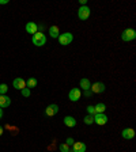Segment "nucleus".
<instances>
[{"label":"nucleus","instance_id":"f257e3e1","mask_svg":"<svg viewBox=\"0 0 136 152\" xmlns=\"http://www.w3.org/2000/svg\"><path fill=\"white\" fill-rule=\"evenodd\" d=\"M32 42L35 45V46H44V45L46 44V35H45L44 33L37 31L32 37Z\"/></svg>","mask_w":136,"mask_h":152},{"label":"nucleus","instance_id":"f03ea898","mask_svg":"<svg viewBox=\"0 0 136 152\" xmlns=\"http://www.w3.org/2000/svg\"><path fill=\"white\" fill-rule=\"evenodd\" d=\"M136 38V31L135 28H125L123 33H121V39L125 42H129V41H133Z\"/></svg>","mask_w":136,"mask_h":152},{"label":"nucleus","instance_id":"7ed1b4c3","mask_svg":"<svg viewBox=\"0 0 136 152\" xmlns=\"http://www.w3.org/2000/svg\"><path fill=\"white\" fill-rule=\"evenodd\" d=\"M57 39H59V44L60 45L67 46V45H70L74 41V35H72V33H63V34L59 35Z\"/></svg>","mask_w":136,"mask_h":152},{"label":"nucleus","instance_id":"20e7f679","mask_svg":"<svg viewBox=\"0 0 136 152\" xmlns=\"http://www.w3.org/2000/svg\"><path fill=\"white\" fill-rule=\"evenodd\" d=\"M90 12H91V10L87 6H80V8L78 10V18L80 20H87L90 16Z\"/></svg>","mask_w":136,"mask_h":152},{"label":"nucleus","instance_id":"39448f33","mask_svg":"<svg viewBox=\"0 0 136 152\" xmlns=\"http://www.w3.org/2000/svg\"><path fill=\"white\" fill-rule=\"evenodd\" d=\"M105 90H106V87H105V84L102 82H95L94 84H91V87H90V91H91L93 94H102Z\"/></svg>","mask_w":136,"mask_h":152},{"label":"nucleus","instance_id":"423d86ee","mask_svg":"<svg viewBox=\"0 0 136 152\" xmlns=\"http://www.w3.org/2000/svg\"><path fill=\"white\" fill-rule=\"evenodd\" d=\"M80 98H82V91H80V88H72L68 92V99H70L71 102H78Z\"/></svg>","mask_w":136,"mask_h":152},{"label":"nucleus","instance_id":"0eeeda50","mask_svg":"<svg viewBox=\"0 0 136 152\" xmlns=\"http://www.w3.org/2000/svg\"><path fill=\"white\" fill-rule=\"evenodd\" d=\"M106 122H108V115L105 113L94 114V124H97V125H105Z\"/></svg>","mask_w":136,"mask_h":152},{"label":"nucleus","instance_id":"6e6552de","mask_svg":"<svg viewBox=\"0 0 136 152\" xmlns=\"http://www.w3.org/2000/svg\"><path fill=\"white\" fill-rule=\"evenodd\" d=\"M59 113V106L56 103H52V104H48L46 109H45V114L48 117H53L56 114Z\"/></svg>","mask_w":136,"mask_h":152},{"label":"nucleus","instance_id":"1a4fd4ad","mask_svg":"<svg viewBox=\"0 0 136 152\" xmlns=\"http://www.w3.org/2000/svg\"><path fill=\"white\" fill-rule=\"evenodd\" d=\"M12 86H14V88L21 90V91H22L23 88H26V80L22 79V77H16V79H14Z\"/></svg>","mask_w":136,"mask_h":152},{"label":"nucleus","instance_id":"9d476101","mask_svg":"<svg viewBox=\"0 0 136 152\" xmlns=\"http://www.w3.org/2000/svg\"><path fill=\"white\" fill-rule=\"evenodd\" d=\"M38 31V25L35 22H27L26 23V33L34 35Z\"/></svg>","mask_w":136,"mask_h":152},{"label":"nucleus","instance_id":"9b49d317","mask_svg":"<svg viewBox=\"0 0 136 152\" xmlns=\"http://www.w3.org/2000/svg\"><path fill=\"white\" fill-rule=\"evenodd\" d=\"M86 149H87V147H86V144L82 142V141H75L72 144V151L74 152H86Z\"/></svg>","mask_w":136,"mask_h":152},{"label":"nucleus","instance_id":"f8f14e48","mask_svg":"<svg viewBox=\"0 0 136 152\" xmlns=\"http://www.w3.org/2000/svg\"><path fill=\"white\" fill-rule=\"evenodd\" d=\"M121 136H123V139H125V140H131L135 137V130H133L132 128H125V129L121 132Z\"/></svg>","mask_w":136,"mask_h":152},{"label":"nucleus","instance_id":"ddd939ff","mask_svg":"<svg viewBox=\"0 0 136 152\" xmlns=\"http://www.w3.org/2000/svg\"><path fill=\"white\" fill-rule=\"evenodd\" d=\"M11 104V99L7 95H0V109H6Z\"/></svg>","mask_w":136,"mask_h":152},{"label":"nucleus","instance_id":"4468645a","mask_svg":"<svg viewBox=\"0 0 136 152\" xmlns=\"http://www.w3.org/2000/svg\"><path fill=\"white\" fill-rule=\"evenodd\" d=\"M63 122H64V125H65V126H68V128H74L76 125V120L74 117H71V115L64 117L63 118Z\"/></svg>","mask_w":136,"mask_h":152},{"label":"nucleus","instance_id":"2eb2a0df","mask_svg":"<svg viewBox=\"0 0 136 152\" xmlns=\"http://www.w3.org/2000/svg\"><path fill=\"white\" fill-rule=\"evenodd\" d=\"M79 87L82 90H85V91H89L90 87H91V83H90L89 79L83 77V79H80V82H79Z\"/></svg>","mask_w":136,"mask_h":152},{"label":"nucleus","instance_id":"dca6fc26","mask_svg":"<svg viewBox=\"0 0 136 152\" xmlns=\"http://www.w3.org/2000/svg\"><path fill=\"white\" fill-rule=\"evenodd\" d=\"M49 35H51L52 38H59V35H60L59 27H57V26H51V27H49Z\"/></svg>","mask_w":136,"mask_h":152},{"label":"nucleus","instance_id":"f3484780","mask_svg":"<svg viewBox=\"0 0 136 152\" xmlns=\"http://www.w3.org/2000/svg\"><path fill=\"white\" fill-rule=\"evenodd\" d=\"M37 84H38V80L35 79V77H30L29 80H26V87H27L29 90H32V88H34V87H37Z\"/></svg>","mask_w":136,"mask_h":152},{"label":"nucleus","instance_id":"a211bd4d","mask_svg":"<svg viewBox=\"0 0 136 152\" xmlns=\"http://www.w3.org/2000/svg\"><path fill=\"white\" fill-rule=\"evenodd\" d=\"M94 109H95V114L97 113H105V110H106V104L102 103V102H99V103H97L94 106Z\"/></svg>","mask_w":136,"mask_h":152},{"label":"nucleus","instance_id":"6ab92c4d","mask_svg":"<svg viewBox=\"0 0 136 152\" xmlns=\"http://www.w3.org/2000/svg\"><path fill=\"white\" fill-rule=\"evenodd\" d=\"M83 122H85L86 125H93V124H94V115H90V114H87V115L83 118Z\"/></svg>","mask_w":136,"mask_h":152},{"label":"nucleus","instance_id":"aec40b11","mask_svg":"<svg viewBox=\"0 0 136 152\" xmlns=\"http://www.w3.org/2000/svg\"><path fill=\"white\" fill-rule=\"evenodd\" d=\"M7 91H8V86L1 83V84H0V95H6Z\"/></svg>","mask_w":136,"mask_h":152},{"label":"nucleus","instance_id":"412c9836","mask_svg":"<svg viewBox=\"0 0 136 152\" xmlns=\"http://www.w3.org/2000/svg\"><path fill=\"white\" fill-rule=\"evenodd\" d=\"M59 149H60V152H70V145H67L65 142H63V144H60Z\"/></svg>","mask_w":136,"mask_h":152},{"label":"nucleus","instance_id":"4be33fe9","mask_svg":"<svg viewBox=\"0 0 136 152\" xmlns=\"http://www.w3.org/2000/svg\"><path fill=\"white\" fill-rule=\"evenodd\" d=\"M86 110H87V113H89L90 115H94V114H95V109H94V106H93V104L87 106V107H86Z\"/></svg>","mask_w":136,"mask_h":152},{"label":"nucleus","instance_id":"5701e85b","mask_svg":"<svg viewBox=\"0 0 136 152\" xmlns=\"http://www.w3.org/2000/svg\"><path fill=\"white\" fill-rule=\"evenodd\" d=\"M21 92H22V95H23V96H25V98H27V96H30V90H29L27 87H26V88H23Z\"/></svg>","mask_w":136,"mask_h":152},{"label":"nucleus","instance_id":"b1692460","mask_svg":"<svg viewBox=\"0 0 136 152\" xmlns=\"http://www.w3.org/2000/svg\"><path fill=\"white\" fill-rule=\"evenodd\" d=\"M74 142H75V140H74L72 137H68V139L65 140V144H67V145H72Z\"/></svg>","mask_w":136,"mask_h":152},{"label":"nucleus","instance_id":"393cba45","mask_svg":"<svg viewBox=\"0 0 136 152\" xmlns=\"http://www.w3.org/2000/svg\"><path fill=\"white\" fill-rule=\"evenodd\" d=\"M85 95L87 96V98H89V96H91V95H93V92L89 90V91H85Z\"/></svg>","mask_w":136,"mask_h":152},{"label":"nucleus","instance_id":"a878e982","mask_svg":"<svg viewBox=\"0 0 136 152\" xmlns=\"http://www.w3.org/2000/svg\"><path fill=\"white\" fill-rule=\"evenodd\" d=\"M8 3V0H0V4H7Z\"/></svg>","mask_w":136,"mask_h":152},{"label":"nucleus","instance_id":"bb28decb","mask_svg":"<svg viewBox=\"0 0 136 152\" xmlns=\"http://www.w3.org/2000/svg\"><path fill=\"white\" fill-rule=\"evenodd\" d=\"M86 3H87V0H80V4H82V6H86Z\"/></svg>","mask_w":136,"mask_h":152},{"label":"nucleus","instance_id":"cd10ccee","mask_svg":"<svg viewBox=\"0 0 136 152\" xmlns=\"http://www.w3.org/2000/svg\"><path fill=\"white\" fill-rule=\"evenodd\" d=\"M3 132H4V129H3V126H1V125H0V136H1V134H3Z\"/></svg>","mask_w":136,"mask_h":152},{"label":"nucleus","instance_id":"c85d7f7f","mask_svg":"<svg viewBox=\"0 0 136 152\" xmlns=\"http://www.w3.org/2000/svg\"><path fill=\"white\" fill-rule=\"evenodd\" d=\"M3 117V109H0V118Z\"/></svg>","mask_w":136,"mask_h":152},{"label":"nucleus","instance_id":"c756f323","mask_svg":"<svg viewBox=\"0 0 136 152\" xmlns=\"http://www.w3.org/2000/svg\"><path fill=\"white\" fill-rule=\"evenodd\" d=\"M70 152H74V151H70Z\"/></svg>","mask_w":136,"mask_h":152}]
</instances>
